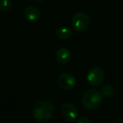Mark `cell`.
<instances>
[{
    "mask_svg": "<svg viewBox=\"0 0 123 123\" xmlns=\"http://www.w3.org/2000/svg\"><path fill=\"white\" fill-rule=\"evenodd\" d=\"M101 95L105 98H110L115 94V89L110 84L105 85L104 87L101 89Z\"/></svg>",
    "mask_w": 123,
    "mask_h": 123,
    "instance_id": "obj_10",
    "label": "cell"
},
{
    "mask_svg": "<svg viewBox=\"0 0 123 123\" xmlns=\"http://www.w3.org/2000/svg\"><path fill=\"white\" fill-rule=\"evenodd\" d=\"M25 17L31 22L37 21L41 17V12L36 7L34 6H28L24 9Z\"/></svg>",
    "mask_w": 123,
    "mask_h": 123,
    "instance_id": "obj_8",
    "label": "cell"
},
{
    "mask_svg": "<svg viewBox=\"0 0 123 123\" xmlns=\"http://www.w3.org/2000/svg\"><path fill=\"white\" fill-rule=\"evenodd\" d=\"M33 2H36V3H40V2H42L43 0H32Z\"/></svg>",
    "mask_w": 123,
    "mask_h": 123,
    "instance_id": "obj_13",
    "label": "cell"
},
{
    "mask_svg": "<svg viewBox=\"0 0 123 123\" xmlns=\"http://www.w3.org/2000/svg\"><path fill=\"white\" fill-rule=\"evenodd\" d=\"M56 36L61 40H68L72 36L73 31L68 27L66 26H62L56 30Z\"/></svg>",
    "mask_w": 123,
    "mask_h": 123,
    "instance_id": "obj_9",
    "label": "cell"
},
{
    "mask_svg": "<svg viewBox=\"0 0 123 123\" xmlns=\"http://www.w3.org/2000/svg\"><path fill=\"white\" fill-rule=\"evenodd\" d=\"M90 19L88 14L84 12H78L72 19L73 28L77 32H84L89 28Z\"/></svg>",
    "mask_w": 123,
    "mask_h": 123,
    "instance_id": "obj_3",
    "label": "cell"
},
{
    "mask_svg": "<svg viewBox=\"0 0 123 123\" xmlns=\"http://www.w3.org/2000/svg\"><path fill=\"white\" fill-rule=\"evenodd\" d=\"M33 116L37 121L45 122L51 119L54 114V106L48 100H41L33 108Z\"/></svg>",
    "mask_w": 123,
    "mask_h": 123,
    "instance_id": "obj_1",
    "label": "cell"
},
{
    "mask_svg": "<svg viewBox=\"0 0 123 123\" xmlns=\"http://www.w3.org/2000/svg\"><path fill=\"white\" fill-rule=\"evenodd\" d=\"M76 123H91V121L87 117H80L78 119Z\"/></svg>",
    "mask_w": 123,
    "mask_h": 123,
    "instance_id": "obj_12",
    "label": "cell"
},
{
    "mask_svg": "<svg viewBox=\"0 0 123 123\" xmlns=\"http://www.w3.org/2000/svg\"><path fill=\"white\" fill-rule=\"evenodd\" d=\"M58 85L64 90H71L76 85V79L70 74H62L58 78Z\"/></svg>",
    "mask_w": 123,
    "mask_h": 123,
    "instance_id": "obj_5",
    "label": "cell"
},
{
    "mask_svg": "<svg viewBox=\"0 0 123 123\" xmlns=\"http://www.w3.org/2000/svg\"><path fill=\"white\" fill-rule=\"evenodd\" d=\"M102 97L101 93L97 89H89L83 94L82 104L89 111H95L101 105Z\"/></svg>",
    "mask_w": 123,
    "mask_h": 123,
    "instance_id": "obj_2",
    "label": "cell"
},
{
    "mask_svg": "<svg viewBox=\"0 0 123 123\" xmlns=\"http://www.w3.org/2000/svg\"><path fill=\"white\" fill-rule=\"evenodd\" d=\"M13 4L11 0H0V11L9 12L12 9Z\"/></svg>",
    "mask_w": 123,
    "mask_h": 123,
    "instance_id": "obj_11",
    "label": "cell"
},
{
    "mask_svg": "<svg viewBox=\"0 0 123 123\" xmlns=\"http://www.w3.org/2000/svg\"><path fill=\"white\" fill-rule=\"evenodd\" d=\"M55 58L58 63L65 65L68 64L72 59V53L67 47H60L55 54Z\"/></svg>",
    "mask_w": 123,
    "mask_h": 123,
    "instance_id": "obj_7",
    "label": "cell"
},
{
    "mask_svg": "<svg viewBox=\"0 0 123 123\" xmlns=\"http://www.w3.org/2000/svg\"><path fill=\"white\" fill-rule=\"evenodd\" d=\"M105 80V72L99 67H94L89 71L87 74V81L89 85L97 87Z\"/></svg>",
    "mask_w": 123,
    "mask_h": 123,
    "instance_id": "obj_4",
    "label": "cell"
},
{
    "mask_svg": "<svg viewBox=\"0 0 123 123\" xmlns=\"http://www.w3.org/2000/svg\"><path fill=\"white\" fill-rule=\"evenodd\" d=\"M62 115L67 121H72L79 116V111L77 107L72 103L64 104L62 107Z\"/></svg>",
    "mask_w": 123,
    "mask_h": 123,
    "instance_id": "obj_6",
    "label": "cell"
},
{
    "mask_svg": "<svg viewBox=\"0 0 123 123\" xmlns=\"http://www.w3.org/2000/svg\"><path fill=\"white\" fill-rule=\"evenodd\" d=\"M115 123H119V122H115Z\"/></svg>",
    "mask_w": 123,
    "mask_h": 123,
    "instance_id": "obj_14",
    "label": "cell"
}]
</instances>
